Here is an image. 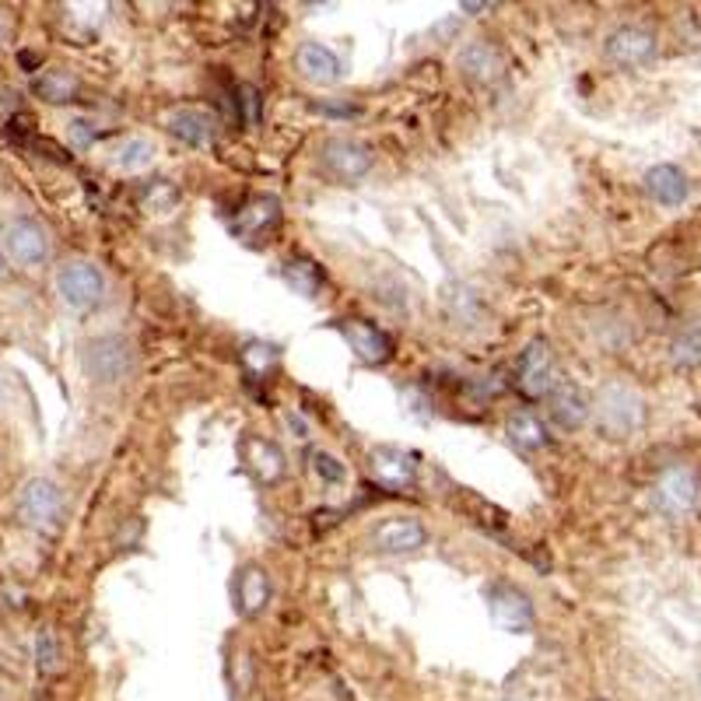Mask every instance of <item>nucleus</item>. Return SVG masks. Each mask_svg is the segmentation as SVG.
<instances>
[{
  "instance_id": "1",
  "label": "nucleus",
  "mask_w": 701,
  "mask_h": 701,
  "mask_svg": "<svg viewBox=\"0 0 701 701\" xmlns=\"http://www.w3.org/2000/svg\"><path fill=\"white\" fill-rule=\"evenodd\" d=\"M596 425L607 431L610 439H628L646 425V400L638 389L625 383H610L596 397Z\"/></svg>"
},
{
  "instance_id": "2",
  "label": "nucleus",
  "mask_w": 701,
  "mask_h": 701,
  "mask_svg": "<svg viewBox=\"0 0 701 701\" xmlns=\"http://www.w3.org/2000/svg\"><path fill=\"white\" fill-rule=\"evenodd\" d=\"M18 520L35 533H56L64 526V491L46 478H32L18 491Z\"/></svg>"
},
{
  "instance_id": "3",
  "label": "nucleus",
  "mask_w": 701,
  "mask_h": 701,
  "mask_svg": "<svg viewBox=\"0 0 701 701\" xmlns=\"http://www.w3.org/2000/svg\"><path fill=\"white\" fill-rule=\"evenodd\" d=\"M656 505L663 509L670 520H688L701 505V481L698 473L684 463H673L659 473L656 481Z\"/></svg>"
},
{
  "instance_id": "4",
  "label": "nucleus",
  "mask_w": 701,
  "mask_h": 701,
  "mask_svg": "<svg viewBox=\"0 0 701 701\" xmlns=\"http://www.w3.org/2000/svg\"><path fill=\"white\" fill-rule=\"evenodd\" d=\"M56 295L64 299L67 308H74V313H88V308H95L102 302V295H106V278L98 274V266L92 263H64L56 271Z\"/></svg>"
},
{
  "instance_id": "5",
  "label": "nucleus",
  "mask_w": 701,
  "mask_h": 701,
  "mask_svg": "<svg viewBox=\"0 0 701 701\" xmlns=\"http://www.w3.org/2000/svg\"><path fill=\"white\" fill-rule=\"evenodd\" d=\"M81 365H85L88 379L113 386L119 379H127V373H130V344L123 337H98V341L85 344Z\"/></svg>"
},
{
  "instance_id": "6",
  "label": "nucleus",
  "mask_w": 701,
  "mask_h": 701,
  "mask_svg": "<svg viewBox=\"0 0 701 701\" xmlns=\"http://www.w3.org/2000/svg\"><path fill=\"white\" fill-rule=\"evenodd\" d=\"M320 165L326 169V176H334L337 182H355L373 169V151H368L362 140L329 137L320 148Z\"/></svg>"
},
{
  "instance_id": "7",
  "label": "nucleus",
  "mask_w": 701,
  "mask_h": 701,
  "mask_svg": "<svg viewBox=\"0 0 701 701\" xmlns=\"http://www.w3.org/2000/svg\"><path fill=\"white\" fill-rule=\"evenodd\" d=\"M4 250L18 266H39L50 260V232L32 218H14L4 229Z\"/></svg>"
},
{
  "instance_id": "8",
  "label": "nucleus",
  "mask_w": 701,
  "mask_h": 701,
  "mask_svg": "<svg viewBox=\"0 0 701 701\" xmlns=\"http://www.w3.org/2000/svg\"><path fill=\"white\" fill-rule=\"evenodd\" d=\"M562 376H558V365H554V355L544 341H533L526 347V355L520 362V386L526 397H551L554 389H558Z\"/></svg>"
},
{
  "instance_id": "9",
  "label": "nucleus",
  "mask_w": 701,
  "mask_h": 701,
  "mask_svg": "<svg viewBox=\"0 0 701 701\" xmlns=\"http://www.w3.org/2000/svg\"><path fill=\"white\" fill-rule=\"evenodd\" d=\"M488 607H491V621L502 631L526 635L533 628V604H530V596L520 593L515 586H494L488 596Z\"/></svg>"
},
{
  "instance_id": "10",
  "label": "nucleus",
  "mask_w": 701,
  "mask_h": 701,
  "mask_svg": "<svg viewBox=\"0 0 701 701\" xmlns=\"http://www.w3.org/2000/svg\"><path fill=\"white\" fill-rule=\"evenodd\" d=\"M656 56V35L642 25H625L607 39V60L617 67H642Z\"/></svg>"
},
{
  "instance_id": "11",
  "label": "nucleus",
  "mask_w": 701,
  "mask_h": 701,
  "mask_svg": "<svg viewBox=\"0 0 701 701\" xmlns=\"http://www.w3.org/2000/svg\"><path fill=\"white\" fill-rule=\"evenodd\" d=\"M341 334H344L350 350H355L365 365H383V362H389V355H394V344H389V337L383 334V329H376L373 323H365V320H344Z\"/></svg>"
},
{
  "instance_id": "12",
  "label": "nucleus",
  "mask_w": 701,
  "mask_h": 701,
  "mask_svg": "<svg viewBox=\"0 0 701 701\" xmlns=\"http://www.w3.org/2000/svg\"><path fill=\"white\" fill-rule=\"evenodd\" d=\"M428 541V530L421 526V520H410V515H397V520H386L376 533H373V544L383 554H407V551H418Z\"/></svg>"
},
{
  "instance_id": "13",
  "label": "nucleus",
  "mask_w": 701,
  "mask_h": 701,
  "mask_svg": "<svg viewBox=\"0 0 701 701\" xmlns=\"http://www.w3.org/2000/svg\"><path fill=\"white\" fill-rule=\"evenodd\" d=\"M373 473H376V481L389 491H404L415 484L418 478V463L415 457H407L404 449H394V446H383L373 452Z\"/></svg>"
},
{
  "instance_id": "14",
  "label": "nucleus",
  "mask_w": 701,
  "mask_h": 701,
  "mask_svg": "<svg viewBox=\"0 0 701 701\" xmlns=\"http://www.w3.org/2000/svg\"><path fill=\"white\" fill-rule=\"evenodd\" d=\"M165 127H169V134L179 137L182 144H190V148H211L218 137L215 116L203 109H176L169 119H165Z\"/></svg>"
},
{
  "instance_id": "15",
  "label": "nucleus",
  "mask_w": 701,
  "mask_h": 701,
  "mask_svg": "<svg viewBox=\"0 0 701 701\" xmlns=\"http://www.w3.org/2000/svg\"><path fill=\"white\" fill-rule=\"evenodd\" d=\"M271 604V575L260 565H245L236 579V607L242 617H257Z\"/></svg>"
},
{
  "instance_id": "16",
  "label": "nucleus",
  "mask_w": 701,
  "mask_h": 701,
  "mask_svg": "<svg viewBox=\"0 0 701 701\" xmlns=\"http://www.w3.org/2000/svg\"><path fill=\"white\" fill-rule=\"evenodd\" d=\"M295 64L302 77L313 81V85H334V81H341V56L323 43H302L295 53Z\"/></svg>"
},
{
  "instance_id": "17",
  "label": "nucleus",
  "mask_w": 701,
  "mask_h": 701,
  "mask_svg": "<svg viewBox=\"0 0 701 701\" xmlns=\"http://www.w3.org/2000/svg\"><path fill=\"white\" fill-rule=\"evenodd\" d=\"M646 190L656 203H663V208H677V203L688 200V190L691 182L688 176L677 169V165H652V169L646 172Z\"/></svg>"
},
{
  "instance_id": "18",
  "label": "nucleus",
  "mask_w": 701,
  "mask_h": 701,
  "mask_svg": "<svg viewBox=\"0 0 701 701\" xmlns=\"http://www.w3.org/2000/svg\"><path fill=\"white\" fill-rule=\"evenodd\" d=\"M547 407H551V418L558 421L565 431H575V428H583L586 418H589V400L583 397V389H575L572 383H558V389L547 397Z\"/></svg>"
},
{
  "instance_id": "19",
  "label": "nucleus",
  "mask_w": 701,
  "mask_h": 701,
  "mask_svg": "<svg viewBox=\"0 0 701 701\" xmlns=\"http://www.w3.org/2000/svg\"><path fill=\"white\" fill-rule=\"evenodd\" d=\"M460 71L470 81H481V85H491V81H499L505 64H502V53L494 50L491 43H467L460 53Z\"/></svg>"
},
{
  "instance_id": "20",
  "label": "nucleus",
  "mask_w": 701,
  "mask_h": 701,
  "mask_svg": "<svg viewBox=\"0 0 701 701\" xmlns=\"http://www.w3.org/2000/svg\"><path fill=\"white\" fill-rule=\"evenodd\" d=\"M245 457H250V467H253V473L263 484H278L284 478V470H287L284 452L274 442L250 439V446H245Z\"/></svg>"
},
{
  "instance_id": "21",
  "label": "nucleus",
  "mask_w": 701,
  "mask_h": 701,
  "mask_svg": "<svg viewBox=\"0 0 701 701\" xmlns=\"http://www.w3.org/2000/svg\"><path fill=\"white\" fill-rule=\"evenodd\" d=\"M278 218H281L278 200H274V197H257V200H250V203H245V208L239 211L236 229H239L242 236H263L266 229H274Z\"/></svg>"
},
{
  "instance_id": "22",
  "label": "nucleus",
  "mask_w": 701,
  "mask_h": 701,
  "mask_svg": "<svg viewBox=\"0 0 701 701\" xmlns=\"http://www.w3.org/2000/svg\"><path fill=\"white\" fill-rule=\"evenodd\" d=\"M32 92L39 98L53 102V106H64V102H74L77 98V77L67 74V71H43V74L32 81Z\"/></svg>"
},
{
  "instance_id": "23",
  "label": "nucleus",
  "mask_w": 701,
  "mask_h": 701,
  "mask_svg": "<svg viewBox=\"0 0 701 701\" xmlns=\"http://www.w3.org/2000/svg\"><path fill=\"white\" fill-rule=\"evenodd\" d=\"M505 436L515 442V446H523V449H541L544 442H547V431H544V425L533 418V415H526V410H515V415H509V421H505Z\"/></svg>"
},
{
  "instance_id": "24",
  "label": "nucleus",
  "mask_w": 701,
  "mask_h": 701,
  "mask_svg": "<svg viewBox=\"0 0 701 701\" xmlns=\"http://www.w3.org/2000/svg\"><path fill=\"white\" fill-rule=\"evenodd\" d=\"M155 161V144L148 137H127L116 151V165L123 172H144Z\"/></svg>"
},
{
  "instance_id": "25",
  "label": "nucleus",
  "mask_w": 701,
  "mask_h": 701,
  "mask_svg": "<svg viewBox=\"0 0 701 701\" xmlns=\"http://www.w3.org/2000/svg\"><path fill=\"white\" fill-rule=\"evenodd\" d=\"M670 355L677 365L684 368H698L701 365V323H688L670 344Z\"/></svg>"
},
{
  "instance_id": "26",
  "label": "nucleus",
  "mask_w": 701,
  "mask_h": 701,
  "mask_svg": "<svg viewBox=\"0 0 701 701\" xmlns=\"http://www.w3.org/2000/svg\"><path fill=\"white\" fill-rule=\"evenodd\" d=\"M284 281L305 299H313L320 292V271L308 260H287L284 263Z\"/></svg>"
},
{
  "instance_id": "27",
  "label": "nucleus",
  "mask_w": 701,
  "mask_h": 701,
  "mask_svg": "<svg viewBox=\"0 0 701 701\" xmlns=\"http://www.w3.org/2000/svg\"><path fill=\"white\" fill-rule=\"evenodd\" d=\"M242 365H245V373L250 376H266L274 368V347L271 344H260V341H253V344H245L242 347Z\"/></svg>"
},
{
  "instance_id": "28",
  "label": "nucleus",
  "mask_w": 701,
  "mask_h": 701,
  "mask_svg": "<svg viewBox=\"0 0 701 701\" xmlns=\"http://www.w3.org/2000/svg\"><path fill=\"white\" fill-rule=\"evenodd\" d=\"M35 667L43 673H56L60 670V646H56V635L53 631H39L35 635Z\"/></svg>"
},
{
  "instance_id": "29",
  "label": "nucleus",
  "mask_w": 701,
  "mask_h": 701,
  "mask_svg": "<svg viewBox=\"0 0 701 701\" xmlns=\"http://www.w3.org/2000/svg\"><path fill=\"white\" fill-rule=\"evenodd\" d=\"M176 200H179L176 187H169L165 179H158L155 187L144 193V208H148L151 215H169L176 208Z\"/></svg>"
},
{
  "instance_id": "30",
  "label": "nucleus",
  "mask_w": 701,
  "mask_h": 701,
  "mask_svg": "<svg viewBox=\"0 0 701 701\" xmlns=\"http://www.w3.org/2000/svg\"><path fill=\"white\" fill-rule=\"evenodd\" d=\"M313 470H316L320 481H329V484H341L344 481V467L334 457H329V452H316V457H313Z\"/></svg>"
},
{
  "instance_id": "31",
  "label": "nucleus",
  "mask_w": 701,
  "mask_h": 701,
  "mask_svg": "<svg viewBox=\"0 0 701 701\" xmlns=\"http://www.w3.org/2000/svg\"><path fill=\"white\" fill-rule=\"evenodd\" d=\"M95 137H98V127H92L88 119H71V140L77 148H88Z\"/></svg>"
},
{
  "instance_id": "32",
  "label": "nucleus",
  "mask_w": 701,
  "mask_h": 701,
  "mask_svg": "<svg viewBox=\"0 0 701 701\" xmlns=\"http://www.w3.org/2000/svg\"><path fill=\"white\" fill-rule=\"evenodd\" d=\"M242 102H245V116L257 119V106H260V98H257V88H242Z\"/></svg>"
},
{
  "instance_id": "33",
  "label": "nucleus",
  "mask_w": 701,
  "mask_h": 701,
  "mask_svg": "<svg viewBox=\"0 0 701 701\" xmlns=\"http://www.w3.org/2000/svg\"><path fill=\"white\" fill-rule=\"evenodd\" d=\"M22 67H25V71H35V67H39V56H35V53H22Z\"/></svg>"
},
{
  "instance_id": "34",
  "label": "nucleus",
  "mask_w": 701,
  "mask_h": 701,
  "mask_svg": "<svg viewBox=\"0 0 701 701\" xmlns=\"http://www.w3.org/2000/svg\"><path fill=\"white\" fill-rule=\"evenodd\" d=\"M0 271H4V257H0Z\"/></svg>"
},
{
  "instance_id": "35",
  "label": "nucleus",
  "mask_w": 701,
  "mask_h": 701,
  "mask_svg": "<svg viewBox=\"0 0 701 701\" xmlns=\"http://www.w3.org/2000/svg\"><path fill=\"white\" fill-rule=\"evenodd\" d=\"M0 39H4V25H0Z\"/></svg>"
}]
</instances>
